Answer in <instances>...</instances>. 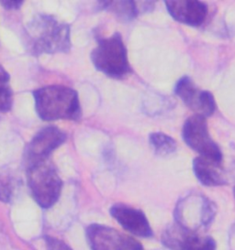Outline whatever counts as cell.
Masks as SVG:
<instances>
[{
	"mask_svg": "<svg viewBox=\"0 0 235 250\" xmlns=\"http://www.w3.org/2000/svg\"><path fill=\"white\" fill-rule=\"evenodd\" d=\"M23 44L29 54L67 53L71 50L69 25L51 15H37L25 27Z\"/></svg>",
	"mask_w": 235,
	"mask_h": 250,
	"instance_id": "1",
	"label": "cell"
},
{
	"mask_svg": "<svg viewBox=\"0 0 235 250\" xmlns=\"http://www.w3.org/2000/svg\"><path fill=\"white\" fill-rule=\"evenodd\" d=\"M33 97L37 115L44 121L80 120V101L77 92L73 88L47 85L35 90Z\"/></svg>",
	"mask_w": 235,
	"mask_h": 250,
	"instance_id": "2",
	"label": "cell"
},
{
	"mask_svg": "<svg viewBox=\"0 0 235 250\" xmlns=\"http://www.w3.org/2000/svg\"><path fill=\"white\" fill-rule=\"evenodd\" d=\"M217 213L212 201L199 191H191L179 199L174 210L175 224L201 234L212 225Z\"/></svg>",
	"mask_w": 235,
	"mask_h": 250,
	"instance_id": "3",
	"label": "cell"
},
{
	"mask_svg": "<svg viewBox=\"0 0 235 250\" xmlns=\"http://www.w3.org/2000/svg\"><path fill=\"white\" fill-rule=\"evenodd\" d=\"M27 181L32 198L42 208H51L58 202L63 181L49 160L28 164Z\"/></svg>",
	"mask_w": 235,
	"mask_h": 250,
	"instance_id": "4",
	"label": "cell"
},
{
	"mask_svg": "<svg viewBox=\"0 0 235 250\" xmlns=\"http://www.w3.org/2000/svg\"><path fill=\"white\" fill-rule=\"evenodd\" d=\"M91 61L97 71L111 78H121L131 70L126 46L118 32L110 37L97 39V46L91 52Z\"/></svg>",
	"mask_w": 235,
	"mask_h": 250,
	"instance_id": "5",
	"label": "cell"
},
{
	"mask_svg": "<svg viewBox=\"0 0 235 250\" xmlns=\"http://www.w3.org/2000/svg\"><path fill=\"white\" fill-rule=\"evenodd\" d=\"M182 134L186 144L200 157L222 162L221 150L210 135L206 118L194 115L188 118L184 124Z\"/></svg>",
	"mask_w": 235,
	"mask_h": 250,
	"instance_id": "6",
	"label": "cell"
},
{
	"mask_svg": "<svg viewBox=\"0 0 235 250\" xmlns=\"http://www.w3.org/2000/svg\"><path fill=\"white\" fill-rule=\"evenodd\" d=\"M86 237L91 250H143L134 237L100 224L88 226Z\"/></svg>",
	"mask_w": 235,
	"mask_h": 250,
	"instance_id": "7",
	"label": "cell"
},
{
	"mask_svg": "<svg viewBox=\"0 0 235 250\" xmlns=\"http://www.w3.org/2000/svg\"><path fill=\"white\" fill-rule=\"evenodd\" d=\"M66 140V134L54 125L42 128L30 140L24 151L26 165L49 160L51 153L62 146Z\"/></svg>",
	"mask_w": 235,
	"mask_h": 250,
	"instance_id": "8",
	"label": "cell"
},
{
	"mask_svg": "<svg viewBox=\"0 0 235 250\" xmlns=\"http://www.w3.org/2000/svg\"><path fill=\"white\" fill-rule=\"evenodd\" d=\"M161 239L168 250H216L217 247L212 236L186 230L176 224L164 229Z\"/></svg>",
	"mask_w": 235,
	"mask_h": 250,
	"instance_id": "9",
	"label": "cell"
},
{
	"mask_svg": "<svg viewBox=\"0 0 235 250\" xmlns=\"http://www.w3.org/2000/svg\"><path fill=\"white\" fill-rule=\"evenodd\" d=\"M175 94L187 106L204 118L211 117L216 110V102L212 94L200 90L188 76H183L175 85Z\"/></svg>",
	"mask_w": 235,
	"mask_h": 250,
	"instance_id": "10",
	"label": "cell"
},
{
	"mask_svg": "<svg viewBox=\"0 0 235 250\" xmlns=\"http://www.w3.org/2000/svg\"><path fill=\"white\" fill-rule=\"evenodd\" d=\"M110 213L121 228L132 235L143 238L154 235L151 224L141 210L124 204H116L111 206Z\"/></svg>",
	"mask_w": 235,
	"mask_h": 250,
	"instance_id": "11",
	"label": "cell"
},
{
	"mask_svg": "<svg viewBox=\"0 0 235 250\" xmlns=\"http://www.w3.org/2000/svg\"><path fill=\"white\" fill-rule=\"evenodd\" d=\"M164 5L174 20L192 27L200 26L208 16V7L200 1L167 0Z\"/></svg>",
	"mask_w": 235,
	"mask_h": 250,
	"instance_id": "12",
	"label": "cell"
},
{
	"mask_svg": "<svg viewBox=\"0 0 235 250\" xmlns=\"http://www.w3.org/2000/svg\"><path fill=\"white\" fill-rule=\"evenodd\" d=\"M219 162L197 157L193 161V171L198 182L208 187H215L227 184L222 168Z\"/></svg>",
	"mask_w": 235,
	"mask_h": 250,
	"instance_id": "13",
	"label": "cell"
},
{
	"mask_svg": "<svg viewBox=\"0 0 235 250\" xmlns=\"http://www.w3.org/2000/svg\"><path fill=\"white\" fill-rule=\"evenodd\" d=\"M100 8L109 10L121 21L130 22L138 13V6L134 1H99Z\"/></svg>",
	"mask_w": 235,
	"mask_h": 250,
	"instance_id": "14",
	"label": "cell"
},
{
	"mask_svg": "<svg viewBox=\"0 0 235 250\" xmlns=\"http://www.w3.org/2000/svg\"><path fill=\"white\" fill-rule=\"evenodd\" d=\"M149 142L155 154L168 156L176 150V141L163 132H153L149 135Z\"/></svg>",
	"mask_w": 235,
	"mask_h": 250,
	"instance_id": "15",
	"label": "cell"
},
{
	"mask_svg": "<svg viewBox=\"0 0 235 250\" xmlns=\"http://www.w3.org/2000/svg\"><path fill=\"white\" fill-rule=\"evenodd\" d=\"M13 105V91L10 86V76L0 64V113H7Z\"/></svg>",
	"mask_w": 235,
	"mask_h": 250,
	"instance_id": "16",
	"label": "cell"
},
{
	"mask_svg": "<svg viewBox=\"0 0 235 250\" xmlns=\"http://www.w3.org/2000/svg\"><path fill=\"white\" fill-rule=\"evenodd\" d=\"M16 182L14 178L9 174L0 175V201L3 203H9L13 198Z\"/></svg>",
	"mask_w": 235,
	"mask_h": 250,
	"instance_id": "17",
	"label": "cell"
},
{
	"mask_svg": "<svg viewBox=\"0 0 235 250\" xmlns=\"http://www.w3.org/2000/svg\"><path fill=\"white\" fill-rule=\"evenodd\" d=\"M45 244L47 250H73L65 241L50 235L45 237Z\"/></svg>",
	"mask_w": 235,
	"mask_h": 250,
	"instance_id": "18",
	"label": "cell"
},
{
	"mask_svg": "<svg viewBox=\"0 0 235 250\" xmlns=\"http://www.w3.org/2000/svg\"><path fill=\"white\" fill-rule=\"evenodd\" d=\"M24 1L22 0H1L0 5L7 10H19Z\"/></svg>",
	"mask_w": 235,
	"mask_h": 250,
	"instance_id": "19",
	"label": "cell"
},
{
	"mask_svg": "<svg viewBox=\"0 0 235 250\" xmlns=\"http://www.w3.org/2000/svg\"><path fill=\"white\" fill-rule=\"evenodd\" d=\"M234 194H235V187L234 188Z\"/></svg>",
	"mask_w": 235,
	"mask_h": 250,
	"instance_id": "20",
	"label": "cell"
}]
</instances>
